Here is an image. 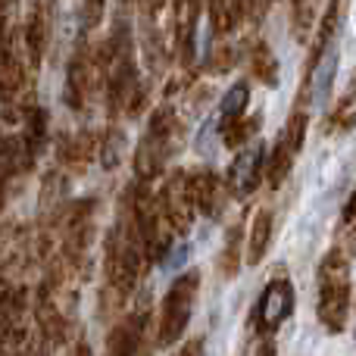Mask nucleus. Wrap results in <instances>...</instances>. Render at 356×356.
I'll list each match as a JSON object with an SVG mask.
<instances>
[{"label": "nucleus", "instance_id": "f257e3e1", "mask_svg": "<svg viewBox=\"0 0 356 356\" xmlns=\"http://www.w3.org/2000/svg\"><path fill=\"white\" fill-rule=\"evenodd\" d=\"M347 307H350V272L347 257L341 250H332L319 266V322L328 332H344Z\"/></svg>", "mask_w": 356, "mask_h": 356}, {"label": "nucleus", "instance_id": "f03ea898", "mask_svg": "<svg viewBox=\"0 0 356 356\" xmlns=\"http://www.w3.org/2000/svg\"><path fill=\"white\" fill-rule=\"evenodd\" d=\"M197 284L200 275L197 272H184L172 282L166 300L160 309V347H172L181 341V334L188 332L191 313H194V300H197Z\"/></svg>", "mask_w": 356, "mask_h": 356}, {"label": "nucleus", "instance_id": "7ed1b4c3", "mask_svg": "<svg viewBox=\"0 0 356 356\" xmlns=\"http://www.w3.org/2000/svg\"><path fill=\"white\" fill-rule=\"evenodd\" d=\"M291 313H294V288H291V282H284V278L269 282L257 303V328L263 334L278 332Z\"/></svg>", "mask_w": 356, "mask_h": 356}, {"label": "nucleus", "instance_id": "20e7f679", "mask_svg": "<svg viewBox=\"0 0 356 356\" xmlns=\"http://www.w3.org/2000/svg\"><path fill=\"white\" fill-rule=\"evenodd\" d=\"M259 175H263V144L253 141L234 156L232 163V172H228V184H232V194L234 197H247L253 194L257 188Z\"/></svg>", "mask_w": 356, "mask_h": 356}, {"label": "nucleus", "instance_id": "39448f33", "mask_svg": "<svg viewBox=\"0 0 356 356\" xmlns=\"http://www.w3.org/2000/svg\"><path fill=\"white\" fill-rule=\"evenodd\" d=\"M334 72H338V44H328L325 54L316 63V72H313V97L319 100V104H325L328 94H332Z\"/></svg>", "mask_w": 356, "mask_h": 356}, {"label": "nucleus", "instance_id": "423d86ee", "mask_svg": "<svg viewBox=\"0 0 356 356\" xmlns=\"http://www.w3.org/2000/svg\"><path fill=\"white\" fill-rule=\"evenodd\" d=\"M269 238H272V213L269 209H259L257 219H253V232H250V247H247V263L257 266L259 259L269 250Z\"/></svg>", "mask_w": 356, "mask_h": 356}, {"label": "nucleus", "instance_id": "0eeeda50", "mask_svg": "<svg viewBox=\"0 0 356 356\" xmlns=\"http://www.w3.org/2000/svg\"><path fill=\"white\" fill-rule=\"evenodd\" d=\"M247 104H250V85H247V81H234V85L225 91V97H222V104H219L222 125H232V122H238V119L244 116Z\"/></svg>", "mask_w": 356, "mask_h": 356}, {"label": "nucleus", "instance_id": "6e6552de", "mask_svg": "<svg viewBox=\"0 0 356 356\" xmlns=\"http://www.w3.org/2000/svg\"><path fill=\"white\" fill-rule=\"evenodd\" d=\"M141 353V322L131 319L110 338V353L106 356H138Z\"/></svg>", "mask_w": 356, "mask_h": 356}, {"label": "nucleus", "instance_id": "1a4fd4ad", "mask_svg": "<svg viewBox=\"0 0 356 356\" xmlns=\"http://www.w3.org/2000/svg\"><path fill=\"white\" fill-rule=\"evenodd\" d=\"M175 22H178V41L191 44L197 29V0H175Z\"/></svg>", "mask_w": 356, "mask_h": 356}, {"label": "nucleus", "instance_id": "9d476101", "mask_svg": "<svg viewBox=\"0 0 356 356\" xmlns=\"http://www.w3.org/2000/svg\"><path fill=\"white\" fill-rule=\"evenodd\" d=\"M294 150L284 144V138L275 144V150H272V156H269V184H282L284 181V175L291 172V166H294Z\"/></svg>", "mask_w": 356, "mask_h": 356}, {"label": "nucleus", "instance_id": "9b49d317", "mask_svg": "<svg viewBox=\"0 0 356 356\" xmlns=\"http://www.w3.org/2000/svg\"><path fill=\"white\" fill-rule=\"evenodd\" d=\"M238 228H232L228 232V244H225V253H222V259H219V266H222V272H225L228 278L238 272V266H241V257H238Z\"/></svg>", "mask_w": 356, "mask_h": 356}, {"label": "nucleus", "instance_id": "f8f14e48", "mask_svg": "<svg viewBox=\"0 0 356 356\" xmlns=\"http://www.w3.org/2000/svg\"><path fill=\"white\" fill-rule=\"evenodd\" d=\"M257 72L263 81H275V72H272V56H266V50H259L257 56Z\"/></svg>", "mask_w": 356, "mask_h": 356}, {"label": "nucleus", "instance_id": "ddd939ff", "mask_svg": "<svg viewBox=\"0 0 356 356\" xmlns=\"http://www.w3.org/2000/svg\"><path fill=\"white\" fill-rule=\"evenodd\" d=\"M184 253H188V247H184V244H178L172 253H166V257H163V263H166V269H178V266L184 263Z\"/></svg>", "mask_w": 356, "mask_h": 356}, {"label": "nucleus", "instance_id": "4468645a", "mask_svg": "<svg viewBox=\"0 0 356 356\" xmlns=\"http://www.w3.org/2000/svg\"><path fill=\"white\" fill-rule=\"evenodd\" d=\"M175 356H207V350H203V338H194V341H188V344L181 347Z\"/></svg>", "mask_w": 356, "mask_h": 356}, {"label": "nucleus", "instance_id": "2eb2a0df", "mask_svg": "<svg viewBox=\"0 0 356 356\" xmlns=\"http://www.w3.org/2000/svg\"><path fill=\"white\" fill-rule=\"evenodd\" d=\"M75 356H91V353H88V347H85V344H81V347H79V353H75Z\"/></svg>", "mask_w": 356, "mask_h": 356}]
</instances>
